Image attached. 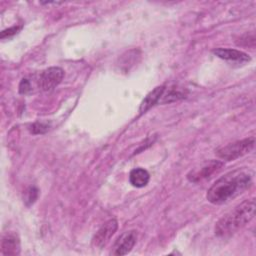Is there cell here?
<instances>
[{
  "label": "cell",
  "instance_id": "1",
  "mask_svg": "<svg viewBox=\"0 0 256 256\" xmlns=\"http://www.w3.org/2000/svg\"><path fill=\"white\" fill-rule=\"evenodd\" d=\"M253 172L248 168H238L226 173L208 189L206 198L215 205L228 203L252 185Z\"/></svg>",
  "mask_w": 256,
  "mask_h": 256
},
{
  "label": "cell",
  "instance_id": "2",
  "mask_svg": "<svg viewBox=\"0 0 256 256\" xmlns=\"http://www.w3.org/2000/svg\"><path fill=\"white\" fill-rule=\"evenodd\" d=\"M255 208L254 199L243 201L219 219L215 225V234L221 238L230 237L254 218Z\"/></svg>",
  "mask_w": 256,
  "mask_h": 256
},
{
  "label": "cell",
  "instance_id": "3",
  "mask_svg": "<svg viewBox=\"0 0 256 256\" xmlns=\"http://www.w3.org/2000/svg\"><path fill=\"white\" fill-rule=\"evenodd\" d=\"M255 145V138L248 137L228 145L218 148L215 152L216 156L224 161H233L243 155L249 153Z\"/></svg>",
  "mask_w": 256,
  "mask_h": 256
},
{
  "label": "cell",
  "instance_id": "4",
  "mask_svg": "<svg viewBox=\"0 0 256 256\" xmlns=\"http://www.w3.org/2000/svg\"><path fill=\"white\" fill-rule=\"evenodd\" d=\"M64 77V71L62 68L53 66L43 70L38 79L39 88L43 91H51L56 88Z\"/></svg>",
  "mask_w": 256,
  "mask_h": 256
},
{
  "label": "cell",
  "instance_id": "5",
  "mask_svg": "<svg viewBox=\"0 0 256 256\" xmlns=\"http://www.w3.org/2000/svg\"><path fill=\"white\" fill-rule=\"evenodd\" d=\"M118 229V222L116 219L107 220L95 233L92 239V244L95 248H103L110 241L111 237Z\"/></svg>",
  "mask_w": 256,
  "mask_h": 256
},
{
  "label": "cell",
  "instance_id": "6",
  "mask_svg": "<svg viewBox=\"0 0 256 256\" xmlns=\"http://www.w3.org/2000/svg\"><path fill=\"white\" fill-rule=\"evenodd\" d=\"M137 241V233L135 230H129L122 233L117 240L115 241L112 250L110 252L111 255L121 256L128 254Z\"/></svg>",
  "mask_w": 256,
  "mask_h": 256
},
{
  "label": "cell",
  "instance_id": "7",
  "mask_svg": "<svg viewBox=\"0 0 256 256\" xmlns=\"http://www.w3.org/2000/svg\"><path fill=\"white\" fill-rule=\"evenodd\" d=\"M223 166V162L219 160H211L201 166L199 169H193L187 174V179L190 182L197 183L202 181L208 177H210L213 173L217 172Z\"/></svg>",
  "mask_w": 256,
  "mask_h": 256
},
{
  "label": "cell",
  "instance_id": "8",
  "mask_svg": "<svg viewBox=\"0 0 256 256\" xmlns=\"http://www.w3.org/2000/svg\"><path fill=\"white\" fill-rule=\"evenodd\" d=\"M214 55L217 57L231 62H238V63H246L251 60L250 56L240 50L237 49H227V48H217L213 50Z\"/></svg>",
  "mask_w": 256,
  "mask_h": 256
},
{
  "label": "cell",
  "instance_id": "9",
  "mask_svg": "<svg viewBox=\"0 0 256 256\" xmlns=\"http://www.w3.org/2000/svg\"><path fill=\"white\" fill-rule=\"evenodd\" d=\"M1 253L3 255H18L20 253V239L14 232H8L2 237Z\"/></svg>",
  "mask_w": 256,
  "mask_h": 256
},
{
  "label": "cell",
  "instance_id": "10",
  "mask_svg": "<svg viewBox=\"0 0 256 256\" xmlns=\"http://www.w3.org/2000/svg\"><path fill=\"white\" fill-rule=\"evenodd\" d=\"M165 91V86L161 85V86H157L156 88H154L152 91H150L146 97L142 100L140 107H139V112L140 114L146 113L151 107H153L156 103L160 102V99L163 95Z\"/></svg>",
  "mask_w": 256,
  "mask_h": 256
},
{
  "label": "cell",
  "instance_id": "11",
  "mask_svg": "<svg viewBox=\"0 0 256 256\" xmlns=\"http://www.w3.org/2000/svg\"><path fill=\"white\" fill-rule=\"evenodd\" d=\"M149 180L150 174L144 168H134L129 173V182L134 187L142 188L148 184Z\"/></svg>",
  "mask_w": 256,
  "mask_h": 256
},
{
  "label": "cell",
  "instance_id": "12",
  "mask_svg": "<svg viewBox=\"0 0 256 256\" xmlns=\"http://www.w3.org/2000/svg\"><path fill=\"white\" fill-rule=\"evenodd\" d=\"M139 57H140V51L138 49L129 50L120 56V58H119L120 63L118 65L120 66L121 70L127 72L130 70L131 66H133L135 63H137V59Z\"/></svg>",
  "mask_w": 256,
  "mask_h": 256
},
{
  "label": "cell",
  "instance_id": "13",
  "mask_svg": "<svg viewBox=\"0 0 256 256\" xmlns=\"http://www.w3.org/2000/svg\"><path fill=\"white\" fill-rule=\"evenodd\" d=\"M187 95V91L182 89V88H178V87H172L168 90V92L166 94L163 93L160 102L161 103H171L180 99L185 98Z\"/></svg>",
  "mask_w": 256,
  "mask_h": 256
},
{
  "label": "cell",
  "instance_id": "14",
  "mask_svg": "<svg viewBox=\"0 0 256 256\" xmlns=\"http://www.w3.org/2000/svg\"><path fill=\"white\" fill-rule=\"evenodd\" d=\"M38 189L35 186L28 187L23 194V201L26 206H31L38 198Z\"/></svg>",
  "mask_w": 256,
  "mask_h": 256
},
{
  "label": "cell",
  "instance_id": "15",
  "mask_svg": "<svg viewBox=\"0 0 256 256\" xmlns=\"http://www.w3.org/2000/svg\"><path fill=\"white\" fill-rule=\"evenodd\" d=\"M254 43H255V36L253 33L251 35L245 34L241 36L240 41L237 42V44L241 46H254Z\"/></svg>",
  "mask_w": 256,
  "mask_h": 256
},
{
  "label": "cell",
  "instance_id": "16",
  "mask_svg": "<svg viewBox=\"0 0 256 256\" xmlns=\"http://www.w3.org/2000/svg\"><path fill=\"white\" fill-rule=\"evenodd\" d=\"M21 28H22L21 26H14V27H11V28H8V29H5V30H3V31L1 32L0 37H1V39L11 37V36H13V35L17 34V33L20 31V29H21Z\"/></svg>",
  "mask_w": 256,
  "mask_h": 256
},
{
  "label": "cell",
  "instance_id": "17",
  "mask_svg": "<svg viewBox=\"0 0 256 256\" xmlns=\"http://www.w3.org/2000/svg\"><path fill=\"white\" fill-rule=\"evenodd\" d=\"M31 91V84L28 79L23 78L19 84V93L27 94Z\"/></svg>",
  "mask_w": 256,
  "mask_h": 256
},
{
  "label": "cell",
  "instance_id": "18",
  "mask_svg": "<svg viewBox=\"0 0 256 256\" xmlns=\"http://www.w3.org/2000/svg\"><path fill=\"white\" fill-rule=\"evenodd\" d=\"M48 130V126L43 124V123H34L31 126V132L34 134H39V133H45Z\"/></svg>",
  "mask_w": 256,
  "mask_h": 256
}]
</instances>
